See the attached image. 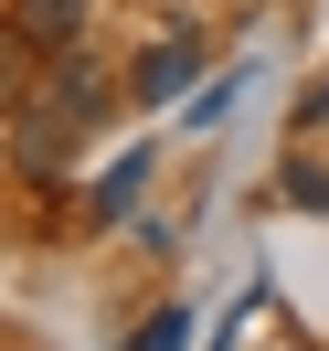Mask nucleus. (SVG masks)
Returning a JSON list of instances; mask_svg holds the SVG:
<instances>
[{
  "instance_id": "f257e3e1",
  "label": "nucleus",
  "mask_w": 329,
  "mask_h": 351,
  "mask_svg": "<svg viewBox=\"0 0 329 351\" xmlns=\"http://www.w3.org/2000/svg\"><path fill=\"white\" fill-rule=\"evenodd\" d=\"M96 117H107V86H96V64H64V75H53V96H43V107H22V128H11L22 171H32V181H53V171H64V138H85Z\"/></svg>"
},
{
  "instance_id": "f03ea898",
  "label": "nucleus",
  "mask_w": 329,
  "mask_h": 351,
  "mask_svg": "<svg viewBox=\"0 0 329 351\" xmlns=\"http://www.w3.org/2000/svg\"><path fill=\"white\" fill-rule=\"evenodd\" d=\"M192 75H202V43H192V32H159V43L138 53V96H149V107H159V96H181Z\"/></svg>"
},
{
  "instance_id": "0eeeda50",
  "label": "nucleus",
  "mask_w": 329,
  "mask_h": 351,
  "mask_svg": "<svg viewBox=\"0 0 329 351\" xmlns=\"http://www.w3.org/2000/svg\"><path fill=\"white\" fill-rule=\"evenodd\" d=\"M298 128H329V86H308V96H298Z\"/></svg>"
},
{
  "instance_id": "20e7f679",
  "label": "nucleus",
  "mask_w": 329,
  "mask_h": 351,
  "mask_svg": "<svg viewBox=\"0 0 329 351\" xmlns=\"http://www.w3.org/2000/svg\"><path fill=\"white\" fill-rule=\"evenodd\" d=\"M22 86H32V43H22V32H0V107H11Z\"/></svg>"
},
{
  "instance_id": "7ed1b4c3",
  "label": "nucleus",
  "mask_w": 329,
  "mask_h": 351,
  "mask_svg": "<svg viewBox=\"0 0 329 351\" xmlns=\"http://www.w3.org/2000/svg\"><path fill=\"white\" fill-rule=\"evenodd\" d=\"M11 32H22L32 53H64L75 32H85V0H22V11H11Z\"/></svg>"
},
{
  "instance_id": "39448f33",
  "label": "nucleus",
  "mask_w": 329,
  "mask_h": 351,
  "mask_svg": "<svg viewBox=\"0 0 329 351\" xmlns=\"http://www.w3.org/2000/svg\"><path fill=\"white\" fill-rule=\"evenodd\" d=\"M128 351H192V319H181V308H159V319H149V330H138V341H128Z\"/></svg>"
},
{
  "instance_id": "423d86ee",
  "label": "nucleus",
  "mask_w": 329,
  "mask_h": 351,
  "mask_svg": "<svg viewBox=\"0 0 329 351\" xmlns=\"http://www.w3.org/2000/svg\"><path fill=\"white\" fill-rule=\"evenodd\" d=\"M287 202H308V213H329V181H319V171L298 160V171H287Z\"/></svg>"
}]
</instances>
